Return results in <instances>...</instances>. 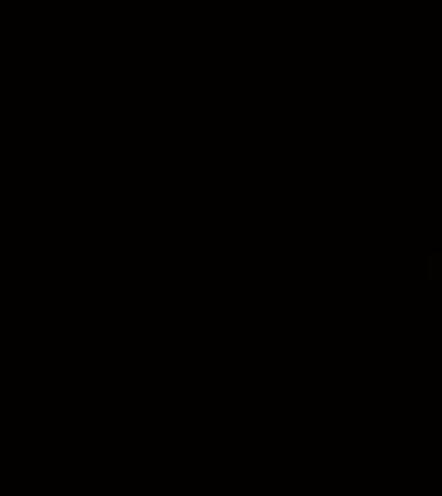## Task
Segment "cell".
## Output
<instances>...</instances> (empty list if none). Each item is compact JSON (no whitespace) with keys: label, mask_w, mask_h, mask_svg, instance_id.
Wrapping results in <instances>:
<instances>
[{"label":"cell","mask_w":442,"mask_h":496,"mask_svg":"<svg viewBox=\"0 0 442 496\" xmlns=\"http://www.w3.org/2000/svg\"><path fill=\"white\" fill-rule=\"evenodd\" d=\"M427 264H431L427 279H431V282H438V279H442V252H431V256H427Z\"/></svg>","instance_id":"cell-1"}]
</instances>
